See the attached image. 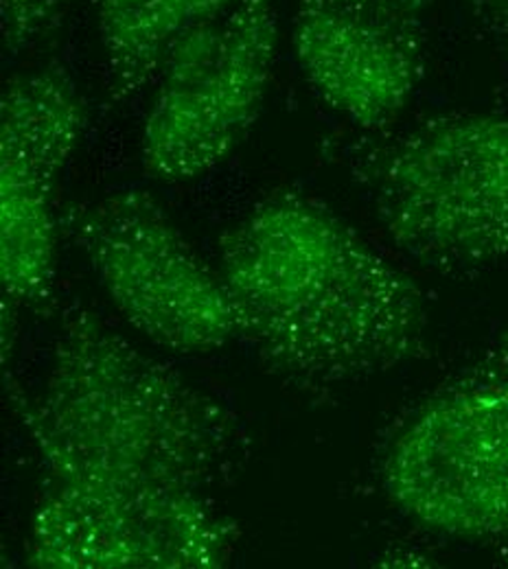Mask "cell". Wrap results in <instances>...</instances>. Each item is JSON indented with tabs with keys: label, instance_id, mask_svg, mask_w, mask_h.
Listing matches in <instances>:
<instances>
[{
	"label": "cell",
	"instance_id": "cell-1",
	"mask_svg": "<svg viewBox=\"0 0 508 569\" xmlns=\"http://www.w3.org/2000/svg\"><path fill=\"white\" fill-rule=\"evenodd\" d=\"M22 421L47 480L24 563L218 569L235 523L211 491L241 451L228 408L86 309L71 311Z\"/></svg>",
	"mask_w": 508,
	"mask_h": 569
},
{
	"label": "cell",
	"instance_id": "cell-2",
	"mask_svg": "<svg viewBox=\"0 0 508 569\" xmlns=\"http://www.w3.org/2000/svg\"><path fill=\"white\" fill-rule=\"evenodd\" d=\"M241 340L277 379L327 395L428 351L421 287L322 202L275 191L221 239Z\"/></svg>",
	"mask_w": 508,
	"mask_h": 569
},
{
	"label": "cell",
	"instance_id": "cell-3",
	"mask_svg": "<svg viewBox=\"0 0 508 569\" xmlns=\"http://www.w3.org/2000/svg\"><path fill=\"white\" fill-rule=\"evenodd\" d=\"M386 237L417 263L478 270L508 259V112L428 119L356 171Z\"/></svg>",
	"mask_w": 508,
	"mask_h": 569
},
{
	"label": "cell",
	"instance_id": "cell-4",
	"mask_svg": "<svg viewBox=\"0 0 508 569\" xmlns=\"http://www.w3.org/2000/svg\"><path fill=\"white\" fill-rule=\"evenodd\" d=\"M379 478L388 499L430 532L508 537V331L412 410Z\"/></svg>",
	"mask_w": 508,
	"mask_h": 569
},
{
	"label": "cell",
	"instance_id": "cell-5",
	"mask_svg": "<svg viewBox=\"0 0 508 569\" xmlns=\"http://www.w3.org/2000/svg\"><path fill=\"white\" fill-rule=\"evenodd\" d=\"M279 40V0H237L176 40L141 134L153 180H196L235 151L259 117Z\"/></svg>",
	"mask_w": 508,
	"mask_h": 569
},
{
	"label": "cell",
	"instance_id": "cell-6",
	"mask_svg": "<svg viewBox=\"0 0 508 569\" xmlns=\"http://www.w3.org/2000/svg\"><path fill=\"white\" fill-rule=\"evenodd\" d=\"M71 230L112 307L151 345L209 356L237 340V313L219 270L146 191L92 202Z\"/></svg>",
	"mask_w": 508,
	"mask_h": 569
},
{
	"label": "cell",
	"instance_id": "cell-7",
	"mask_svg": "<svg viewBox=\"0 0 508 569\" xmlns=\"http://www.w3.org/2000/svg\"><path fill=\"white\" fill-rule=\"evenodd\" d=\"M86 101L62 67L7 81L0 97V283L11 302L49 296L56 277V191L86 128Z\"/></svg>",
	"mask_w": 508,
	"mask_h": 569
},
{
	"label": "cell",
	"instance_id": "cell-8",
	"mask_svg": "<svg viewBox=\"0 0 508 569\" xmlns=\"http://www.w3.org/2000/svg\"><path fill=\"white\" fill-rule=\"evenodd\" d=\"M435 2L296 0V64L331 110L358 128L381 130L424 81Z\"/></svg>",
	"mask_w": 508,
	"mask_h": 569
},
{
	"label": "cell",
	"instance_id": "cell-9",
	"mask_svg": "<svg viewBox=\"0 0 508 569\" xmlns=\"http://www.w3.org/2000/svg\"><path fill=\"white\" fill-rule=\"evenodd\" d=\"M237 0H92L114 101L137 97L153 83L180 36Z\"/></svg>",
	"mask_w": 508,
	"mask_h": 569
},
{
	"label": "cell",
	"instance_id": "cell-10",
	"mask_svg": "<svg viewBox=\"0 0 508 569\" xmlns=\"http://www.w3.org/2000/svg\"><path fill=\"white\" fill-rule=\"evenodd\" d=\"M73 0H0L2 49L20 56L51 38L64 22Z\"/></svg>",
	"mask_w": 508,
	"mask_h": 569
},
{
	"label": "cell",
	"instance_id": "cell-11",
	"mask_svg": "<svg viewBox=\"0 0 508 569\" xmlns=\"http://www.w3.org/2000/svg\"><path fill=\"white\" fill-rule=\"evenodd\" d=\"M474 24L508 58V0H460Z\"/></svg>",
	"mask_w": 508,
	"mask_h": 569
}]
</instances>
